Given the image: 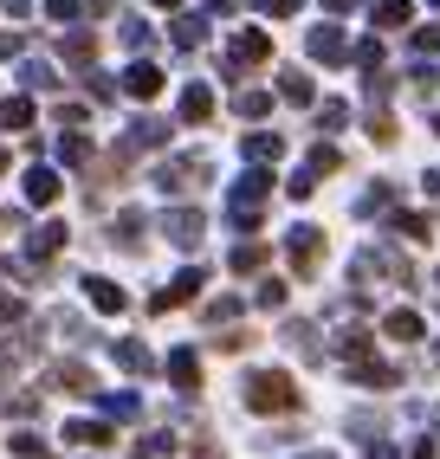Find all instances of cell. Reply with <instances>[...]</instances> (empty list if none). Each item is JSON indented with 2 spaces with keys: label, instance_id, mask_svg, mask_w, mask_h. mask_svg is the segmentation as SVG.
Instances as JSON below:
<instances>
[{
  "label": "cell",
  "instance_id": "obj_26",
  "mask_svg": "<svg viewBox=\"0 0 440 459\" xmlns=\"http://www.w3.org/2000/svg\"><path fill=\"white\" fill-rule=\"evenodd\" d=\"M278 91H286L292 104H311V78H304V72H286V78H278Z\"/></svg>",
  "mask_w": 440,
  "mask_h": 459
},
{
  "label": "cell",
  "instance_id": "obj_35",
  "mask_svg": "<svg viewBox=\"0 0 440 459\" xmlns=\"http://www.w3.org/2000/svg\"><path fill=\"white\" fill-rule=\"evenodd\" d=\"M415 52H440V26H421V33H415Z\"/></svg>",
  "mask_w": 440,
  "mask_h": 459
},
{
  "label": "cell",
  "instance_id": "obj_23",
  "mask_svg": "<svg viewBox=\"0 0 440 459\" xmlns=\"http://www.w3.org/2000/svg\"><path fill=\"white\" fill-rule=\"evenodd\" d=\"M66 58H72V65H91V58H98V39H91V33H72V39H66Z\"/></svg>",
  "mask_w": 440,
  "mask_h": 459
},
{
  "label": "cell",
  "instance_id": "obj_20",
  "mask_svg": "<svg viewBox=\"0 0 440 459\" xmlns=\"http://www.w3.org/2000/svg\"><path fill=\"white\" fill-rule=\"evenodd\" d=\"M84 291H91V304H98V311H123V291H117L110 279H84Z\"/></svg>",
  "mask_w": 440,
  "mask_h": 459
},
{
  "label": "cell",
  "instance_id": "obj_41",
  "mask_svg": "<svg viewBox=\"0 0 440 459\" xmlns=\"http://www.w3.org/2000/svg\"><path fill=\"white\" fill-rule=\"evenodd\" d=\"M324 7H330V13H343V7H356V0H324Z\"/></svg>",
  "mask_w": 440,
  "mask_h": 459
},
{
  "label": "cell",
  "instance_id": "obj_44",
  "mask_svg": "<svg viewBox=\"0 0 440 459\" xmlns=\"http://www.w3.org/2000/svg\"><path fill=\"white\" fill-rule=\"evenodd\" d=\"M311 459H324V453H311Z\"/></svg>",
  "mask_w": 440,
  "mask_h": 459
},
{
  "label": "cell",
  "instance_id": "obj_21",
  "mask_svg": "<svg viewBox=\"0 0 440 459\" xmlns=\"http://www.w3.org/2000/svg\"><path fill=\"white\" fill-rule=\"evenodd\" d=\"M26 124H33V104H26V98H7V104H0V130H26Z\"/></svg>",
  "mask_w": 440,
  "mask_h": 459
},
{
  "label": "cell",
  "instance_id": "obj_39",
  "mask_svg": "<svg viewBox=\"0 0 440 459\" xmlns=\"http://www.w3.org/2000/svg\"><path fill=\"white\" fill-rule=\"evenodd\" d=\"M266 13H298V0H266Z\"/></svg>",
  "mask_w": 440,
  "mask_h": 459
},
{
  "label": "cell",
  "instance_id": "obj_42",
  "mask_svg": "<svg viewBox=\"0 0 440 459\" xmlns=\"http://www.w3.org/2000/svg\"><path fill=\"white\" fill-rule=\"evenodd\" d=\"M155 7H175V0H155Z\"/></svg>",
  "mask_w": 440,
  "mask_h": 459
},
{
  "label": "cell",
  "instance_id": "obj_4",
  "mask_svg": "<svg viewBox=\"0 0 440 459\" xmlns=\"http://www.w3.org/2000/svg\"><path fill=\"white\" fill-rule=\"evenodd\" d=\"M201 175H207V162H201V156H181V162H163V169H155V181H163L169 195H188V188H201Z\"/></svg>",
  "mask_w": 440,
  "mask_h": 459
},
{
  "label": "cell",
  "instance_id": "obj_30",
  "mask_svg": "<svg viewBox=\"0 0 440 459\" xmlns=\"http://www.w3.org/2000/svg\"><path fill=\"white\" fill-rule=\"evenodd\" d=\"M58 247H66V227H58V221L33 233V253H58Z\"/></svg>",
  "mask_w": 440,
  "mask_h": 459
},
{
  "label": "cell",
  "instance_id": "obj_37",
  "mask_svg": "<svg viewBox=\"0 0 440 459\" xmlns=\"http://www.w3.org/2000/svg\"><path fill=\"white\" fill-rule=\"evenodd\" d=\"M20 317V298H7V291H0V324H13Z\"/></svg>",
  "mask_w": 440,
  "mask_h": 459
},
{
  "label": "cell",
  "instance_id": "obj_31",
  "mask_svg": "<svg viewBox=\"0 0 440 459\" xmlns=\"http://www.w3.org/2000/svg\"><path fill=\"white\" fill-rule=\"evenodd\" d=\"M260 265H266V247H240L233 253V272H260Z\"/></svg>",
  "mask_w": 440,
  "mask_h": 459
},
{
  "label": "cell",
  "instance_id": "obj_14",
  "mask_svg": "<svg viewBox=\"0 0 440 459\" xmlns=\"http://www.w3.org/2000/svg\"><path fill=\"white\" fill-rule=\"evenodd\" d=\"M356 382H369V388H395L401 369H395V362H356Z\"/></svg>",
  "mask_w": 440,
  "mask_h": 459
},
{
  "label": "cell",
  "instance_id": "obj_27",
  "mask_svg": "<svg viewBox=\"0 0 440 459\" xmlns=\"http://www.w3.org/2000/svg\"><path fill=\"white\" fill-rule=\"evenodd\" d=\"M201 39H207V26H201V20H175V46H188V52H195Z\"/></svg>",
  "mask_w": 440,
  "mask_h": 459
},
{
  "label": "cell",
  "instance_id": "obj_16",
  "mask_svg": "<svg viewBox=\"0 0 440 459\" xmlns=\"http://www.w3.org/2000/svg\"><path fill=\"white\" fill-rule=\"evenodd\" d=\"M383 330L395 336V343H415V336H421V317H415V311H389V317H383Z\"/></svg>",
  "mask_w": 440,
  "mask_h": 459
},
{
  "label": "cell",
  "instance_id": "obj_12",
  "mask_svg": "<svg viewBox=\"0 0 440 459\" xmlns=\"http://www.w3.org/2000/svg\"><path fill=\"white\" fill-rule=\"evenodd\" d=\"M408 20H415V7H408V0H375V26H383V33H401Z\"/></svg>",
  "mask_w": 440,
  "mask_h": 459
},
{
  "label": "cell",
  "instance_id": "obj_11",
  "mask_svg": "<svg viewBox=\"0 0 440 459\" xmlns=\"http://www.w3.org/2000/svg\"><path fill=\"white\" fill-rule=\"evenodd\" d=\"M260 58H272V39L266 33H240L233 39V65H260Z\"/></svg>",
  "mask_w": 440,
  "mask_h": 459
},
{
  "label": "cell",
  "instance_id": "obj_6",
  "mask_svg": "<svg viewBox=\"0 0 440 459\" xmlns=\"http://www.w3.org/2000/svg\"><path fill=\"white\" fill-rule=\"evenodd\" d=\"M311 58H324V65H343V58H350V39H343L337 26H311Z\"/></svg>",
  "mask_w": 440,
  "mask_h": 459
},
{
  "label": "cell",
  "instance_id": "obj_3",
  "mask_svg": "<svg viewBox=\"0 0 440 459\" xmlns=\"http://www.w3.org/2000/svg\"><path fill=\"white\" fill-rule=\"evenodd\" d=\"M292 265H298V279H311L324 265V233L318 227H292Z\"/></svg>",
  "mask_w": 440,
  "mask_h": 459
},
{
  "label": "cell",
  "instance_id": "obj_1",
  "mask_svg": "<svg viewBox=\"0 0 440 459\" xmlns=\"http://www.w3.org/2000/svg\"><path fill=\"white\" fill-rule=\"evenodd\" d=\"M246 408L253 414H286V408H298V388H292V376L286 369H260V376H246Z\"/></svg>",
  "mask_w": 440,
  "mask_h": 459
},
{
  "label": "cell",
  "instance_id": "obj_25",
  "mask_svg": "<svg viewBox=\"0 0 440 459\" xmlns=\"http://www.w3.org/2000/svg\"><path fill=\"white\" fill-rule=\"evenodd\" d=\"M389 201H395V188H389V181H375V188H369V195L356 201V213H383Z\"/></svg>",
  "mask_w": 440,
  "mask_h": 459
},
{
  "label": "cell",
  "instance_id": "obj_18",
  "mask_svg": "<svg viewBox=\"0 0 440 459\" xmlns=\"http://www.w3.org/2000/svg\"><path fill=\"white\" fill-rule=\"evenodd\" d=\"M246 156H253V162H278V156H286V136H272V130H260L253 143H246Z\"/></svg>",
  "mask_w": 440,
  "mask_h": 459
},
{
  "label": "cell",
  "instance_id": "obj_5",
  "mask_svg": "<svg viewBox=\"0 0 440 459\" xmlns=\"http://www.w3.org/2000/svg\"><path fill=\"white\" fill-rule=\"evenodd\" d=\"M163 233L175 239V247H201V213H195V207H175V213H163Z\"/></svg>",
  "mask_w": 440,
  "mask_h": 459
},
{
  "label": "cell",
  "instance_id": "obj_24",
  "mask_svg": "<svg viewBox=\"0 0 440 459\" xmlns=\"http://www.w3.org/2000/svg\"><path fill=\"white\" fill-rule=\"evenodd\" d=\"M117 362H123L130 376H143V369H149V350H143V343H117Z\"/></svg>",
  "mask_w": 440,
  "mask_h": 459
},
{
  "label": "cell",
  "instance_id": "obj_43",
  "mask_svg": "<svg viewBox=\"0 0 440 459\" xmlns=\"http://www.w3.org/2000/svg\"><path fill=\"white\" fill-rule=\"evenodd\" d=\"M0 169H7V156H0Z\"/></svg>",
  "mask_w": 440,
  "mask_h": 459
},
{
  "label": "cell",
  "instance_id": "obj_13",
  "mask_svg": "<svg viewBox=\"0 0 440 459\" xmlns=\"http://www.w3.org/2000/svg\"><path fill=\"white\" fill-rule=\"evenodd\" d=\"M52 382L66 388V394H91V369H84V362H58V369H52Z\"/></svg>",
  "mask_w": 440,
  "mask_h": 459
},
{
  "label": "cell",
  "instance_id": "obj_17",
  "mask_svg": "<svg viewBox=\"0 0 440 459\" xmlns=\"http://www.w3.org/2000/svg\"><path fill=\"white\" fill-rule=\"evenodd\" d=\"M163 143H169V124H155V117H143L130 130V149H163Z\"/></svg>",
  "mask_w": 440,
  "mask_h": 459
},
{
  "label": "cell",
  "instance_id": "obj_10",
  "mask_svg": "<svg viewBox=\"0 0 440 459\" xmlns=\"http://www.w3.org/2000/svg\"><path fill=\"white\" fill-rule=\"evenodd\" d=\"M123 91H130V98H155V91H163V72H155V65H130V72H123Z\"/></svg>",
  "mask_w": 440,
  "mask_h": 459
},
{
  "label": "cell",
  "instance_id": "obj_8",
  "mask_svg": "<svg viewBox=\"0 0 440 459\" xmlns=\"http://www.w3.org/2000/svg\"><path fill=\"white\" fill-rule=\"evenodd\" d=\"M169 376H175L181 394H195V388H201V362H195V350H175V356H169Z\"/></svg>",
  "mask_w": 440,
  "mask_h": 459
},
{
  "label": "cell",
  "instance_id": "obj_45",
  "mask_svg": "<svg viewBox=\"0 0 440 459\" xmlns=\"http://www.w3.org/2000/svg\"><path fill=\"white\" fill-rule=\"evenodd\" d=\"M434 130H440V117H434Z\"/></svg>",
  "mask_w": 440,
  "mask_h": 459
},
{
  "label": "cell",
  "instance_id": "obj_7",
  "mask_svg": "<svg viewBox=\"0 0 440 459\" xmlns=\"http://www.w3.org/2000/svg\"><path fill=\"white\" fill-rule=\"evenodd\" d=\"M195 291H201V272H181L175 285H163V291H155V311H175V304H188Z\"/></svg>",
  "mask_w": 440,
  "mask_h": 459
},
{
  "label": "cell",
  "instance_id": "obj_9",
  "mask_svg": "<svg viewBox=\"0 0 440 459\" xmlns=\"http://www.w3.org/2000/svg\"><path fill=\"white\" fill-rule=\"evenodd\" d=\"M181 117H188V124H207V117H214V91L207 84H188L181 91Z\"/></svg>",
  "mask_w": 440,
  "mask_h": 459
},
{
  "label": "cell",
  "instance_id": "obj_34",
  "mask_svg": "<svg viewBox=\"0 0 440 459\" xmlns=\"http://www.w3.org/2000/svg\"><path fill=\"white\" fill-rule=\"evenodd\" d=\"M343 117H350V104H337V98H330V104L318 110V124H324V130H337V124H343Z\"/></svg>",
  "mask_w": 440,
  "mask_h": 459
},
{
  "label": "cell",
  "instance_id": "obj_33",
  "mask_svg": "<svg viewBox=\"0 0 440 459\" xmlns=\"http://www.w3.org/2000/svg\"><path fill=\"white\" fill-rule=\"evenodd\" d=\"M58 156H66V162H91V143L84 136H66V143H58Z\"/></svg>",
  "mask_w": 440,
  "mask_h": 459
},
{
  "label": "cell",
  "instance_id": "obj_32",
  "mask_svg": "<svg viewBox=\"0 0 440 459\" xmlns=\"http://www.w3.org/2000/svg\"><path fill=\"white\" fill-rule=\"evenodd\" d=\"M104 414H117V420H130V414H136V394H104Z\"/></svg>",
  "mask_w": 440,
  "mask_h": 459
},
{
  "label": "cell",
  "instance_id": "obj_28",
  "mask_svg": "<svg viewBox=\"0 0 440 459\" xmlns=\"http://www.w3.org/2000/svg\"><path fill=\"white\" fill-rule=\"evenodd\" d=\"M350 58H356L363 72H375V65H383V39H363V46H350Z\"/></svg>",
  "mask_w": 440,
  "mask_h": 459
},
{
  "label": "cell",
  "instance_id": "obj_22",
  "mask_svg": "<svg viewBox=\"0 0 440 459\" xmlns=\"http://www.w3.org/2000/svg\"><path fill=\"white\" fill-rule=\"evenodd\" d=\"M395 233H408V239H434V221H427V213H395Z\"/></svg>",
  "mask_w": 440,
  "mask_h": 459
},
{
  "label": "cell",
  "instance_id": "obj_38",
  "mask_svg": "<svg viewBox=\"0 0 440 459\" xmlns=\"http://www.w3.org/2000/svg\"><path fill=\"white\" fill-rule=\"evenodd\" d=\"M20 52V33H0V58H13Z\"/></svg>",
  "mask_w": 440,
  "mask_h": 459
},
{
  "label": "cell",
  "instance_id": "obj_40",
  "mask_svg": "<svg viewBox=\"0 0 440 459\" xmlns=\"http://www.w3.org/2000/svg\"><path fill=\"white\" fill-rule=\"evenodd\" d=\"M207 7H214V13H233V7H240V0H207Z\"/></svg>",
  "mask_w": 440,
  "mask_h": 459
},
{
  "label": "cell",
  "instance_id": "obj_36",
  "mask_svg": "<svg viewBox=\"0 0 440 459\" xmlns=\"http://www.w3.org/2000/svg\"><path fill=\"white\" fill-rule=\"evenodd\" d=\"M46 13H52V20H72V13H78V0H46Z\"/></svg>",
  "mask_w": 440,
  "mask_h": 459
},
{
  "label": "cell",
  "instance_id": "obj_29",
  "mask_svg": "<svg viewBox=\"0 0 440 459\" xmlns=\"http://www.w3.org/2000/svg\"><path fill=\"white\" fill-rule=\"evenodd\" d=\"M266 104H272L266 91H240V98H233V110H240V117H266Z\"/></svg>",
  "mask_w": 440,
  "mask_h": 459
},
{
  "label": "cell",
  "instance_id": "obj_19",
  "mask_svg": "<svg viewBox=\"0 0 440 459\" xmlns=\"http://www.w3.org/2000/svg\"><path fill=\"white\" fill-rule=\"evenodd\" d=\"M66 440H78V446H110V427H98V420H72Z\"/></svg>",
  "mask_w": 440,
  "mask_h": 459
},
{
  "label": "cell",
  "instance_id": "obj_46",
  "mask_svg": "<svg viewBox=\"0 0 440 459\" xmlns=\"http://www.w3.org/2000/svg\"><path fill=\"white\" fill-rule=\"evenodd\" d=\"M434 7H440V0H434Z\"/></svg>",
  "mask_w": 440,
  "mask_h": 459
},
{
  "label": "cell",
  "instance_id": "obj_2",
  "mask_svg": "<svg viewBox=\"0 0 440 459\" xmlns=\"http://www.w3.org/2000/svg\"><path fill=\"white\" fill-rule=\"evenodd\" d=\"M266 188H272V175H266V169L240 175V188H233V221H240V227H253V221H260V207H266Z\"/></svg>",
  "mask_w": 440,
  "mask_h": 459
},
{
  "label": "cell",
  "instance_id": "obj_15",
  "mask_svg": "<svg viewBox=\"0 0 440 459\" xmlns=\"http://www.w3.org/2000/svg\"><path fill=\"white\" fill-rule=\"evenodd\" d=\"M26 201H40V207L58 201V175L52 169H33V175H26Z\"/></svg>",
  "mask_w": 440,
  "mask_h": 459
}]
</instances>
